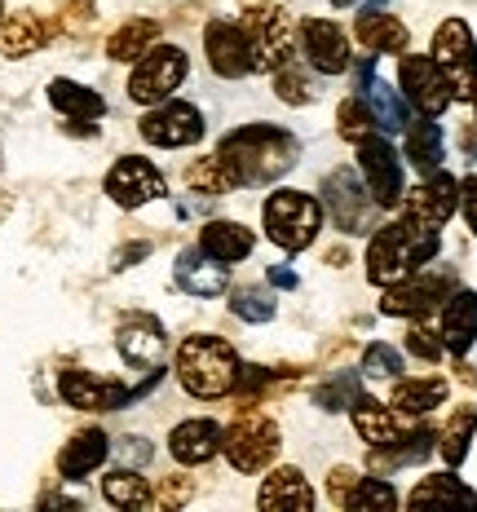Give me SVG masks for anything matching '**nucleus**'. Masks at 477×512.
Here are the masks:
<instances>
[{
	"instance_id": "1",
	"label": "nucleus",
	"mask_w": 477,
	"mask_h": 512,
	"mask_svg": "<svg viewBox=\"0 0 477 512\" xmlns=\"http://www.w3.org/2000/svg\"><path fill=\"white\" fill-rule=\"evenodd\" d=\"M301 155V142L274 124H248L221 142V168H226L230 186H270L279 181Z\"/></svg>"
},
{
	"instance_id": "2",
	"label": "nucleus",
	"mask_w": 477,
	"mask_h": 512,
	"mask_svg": "<svg viewBox=\"0 0 477 512\" xmlns=\"http://www.w3.org/2000/svg\"><path fill=\"white\" fill-rule=\"evenodd\" d=\"M177 380L190 398H226L239 380V358L221 336H190L177 349Z\"/></svg>"
},
{
	"instance_id": "3",
	"label": "nucleus",
	"mask_w": 477,
	"mask_h": 512,
	"mask_svg": "<svg viewBox=\"0 0 477 512\" xmlns=\"http://www.w3.org/2000/svg\"><path fill=\"white\" fill-rule=\"evenodd\" d=\"M261 221H265V234H270L279 248L288 252H301L318 239V226H323V204L305 190H274L261 208Z\"/></svg>"
},
{
	"instance_id": "4",
	"label": "nucleus",
	"mask_w": 477,
	"mask_h": 512,
	"mask_svg": "<svg viewBox=\"0 0 477 512\" xmlns=\"http://www.w3.org/2000/svg\"><path fill=\"white\" fill-rule=\"evenodd\" d=\"M221 451L239 473H261L265 464L279 455V424L265 411H243L226 433H221Z\"/></svg>"
},
{
	"instance_id": "5",
	"label": "nucleus",
	"mask_w": 477,
	"mask_h": 512,
	"mask_svg": "<svg viewBox=\"0 0 477 512\" xmlns=\"http://www.w3.org/2000/svg\"><path fill=\"white\" fill-rule=\"evenodd\" d=\"M182 80H186V53L177 45H151L137 58V67L129 76V98L142 106L168 102Z\"/></svg>"
},
{
	"instance_id": "6",
	"label": "nucleus",
	"mask_w": 477,
	"mask_h": 512,
	"mask_svg": "<svg viewBox=\"0 0 477 512\" xmlns=\"http://www.w3.org/2000/svg\"><path fill=\"white\" fill-rule=\"evenodd\" d=\"M433 62L442 67V76L451 80L455 98H473L477 89V45H473V31L460 18H447L433 36Z\"/></svg>"
},
{
	"instance_id": "7",
	"label": "nucleus",
	"mask_w": 477,
	"mask_h": 512,
	"mask_svg": "<svg viewBox=\"0 0 477 512\" xmlns=\"http://www.w3.org/2000/svg\"><path fill=\"white\" fill-rule=\"evenodd\" d=\"M358 168H363V186L367 195L376 199V208H398L402 204V159L394 155V146L385 137L367 133L358 142Z\"/></svg>"
},
{
	"instance_id": "8",
	"label": "nucleus",
	"mask_w": 477,
	"mask_h": 512,
	"mask_svg": "<svg viewBox=\"0 0 477 512\" xmlns=\"http://www.w3.org/2000/svg\"><path fill=\"white\" fill-rule=\"evenodd\" d=\"M142 137L151 146H164V151L195 146L199 137H204V115L190 102H155L151 111L142 115Z\"/></svg>"
},
{
	"instance_id": "9",
	"label": "nucleus",
	"mask_w": 477,
	"mask_h": 512,
	"mask_svg": "<svg viewBox=\"0 0 477 512\" xmlns=\"http://www.w3.org/2000/svg\"><path fill=\"white\" fill-rule=\"evenodd\" d=\"M398 80H402V93H407V102L416 106L420 115H442L455 102L451 80L442 76V67L433 58H424V53H411V58H402Z\"/></svg>"
},
{
	"instance_id": "10",
	"label": "nucleus",
	"mask_w": 477,
	"mask_h": 512,
	"mask_svg": "<svg viewBox=\"0 0 477 512\" xmlns=\"http://www.w3.org/2000/svg\"><path fill=\"white\" fill-rule=\"evenodd\" d=\"M323 199L327 208H332L336 226H341L345 234H367L371 230V217H376V199L367 195V186L358 181L354 173H327L323 181Z\"/></svg>"
},
{
	"instance_id": "11",
	"label": "nucleus",
	"mask_w": 477,
	"mask_h": 512,
	"mask_svg": "<svg viewBox=\"0 0 477 512\" xmlns=\"http://www.w3.org/2000/svg\"><path fill=\"white\" fill-rule=\"evenodd\" d=\"M248 45H252V71H270L296 58L292 27L279 9H252L248 14Z\"/></svg>"
},
{
	"instance_id": "12",
	"label": "nucleus",
	"mask_w": 477,
	"mask_h": 512,
	"mask_svg": "<svg viewBox=\"0 0 477 512\" xmlns=\"http://www.w3.org/2000/svg\"><path fill=\"white\" fill-rule=\"evenodd\" d=\"M106 195H111L120 208H142V204H151V199L168 195V186H164V177H159V168L151 159L124 155L120 164L106 173Z\"/></svg>"
},
{
	"instance_id": "13",
	"label": "nucleus",
	"mask_w": 477,
	"mask_h": 512,
	"mask_svg": "<svg viewBox=\"0 0 477 512\" xmlns=\"http://www.w3.org/2000/svg\"><path fill=\"white\" fill-rule=\"evenodd\" d=\"M416 274L411 265V252H407V239H402V226H376L367 243V279L376 287H389V283H402Z\"/></svg>"
},
{
	"instance_id": "14",
	"label": "nucleus",
	"mask_w": 477,
	"mask_h": 512,
	"mask_svg": "<svg viewBox=\"0 0 477 512\" xmlns=\"http://www.w3.org/2000/svg\"><path fill=\"white\" fill-rule=\"evenodd\" d=\"M204 45H208L212 71H217L221 80H239L252 71V45H248V31L243 27L217 18V23H208V31H204Z\"/></svg>"
},
{
	"instance_id": "15",
	"label": "nucleus",
	"mask_w": 477,
	"mask_h": 512,
	"mask_svg": "<svg viewBox=\"0 0 477 512\" xmlns=\"http://www.w3.org/2000/svg\"><path fill=\"white\" fill-rule=\"evenodd\" d=\"M58 393L67 398V407H76V411H120V407H129V389L115 384V380L93 376V371H62Z\"/></svg>"
},
{
	"instance_id": "16",
	"label": "nucleus",
	"mask_w": 477,
	"mask_h": 512,
	"mask_svg": "<svg viewBox=\"0 0 477 512\" xmlns=\"http://www.w3.org/2000/svg\"><path fill=\"white\" fill-rule=\"evenodd\" d=\"M301 49H305V62L318 71V76H341L349 67V40L345 31L327 18H305L301 27Z\"/></svg>"
},
{
	"instance_id": "17",
	"label": "nucleus",
	"mask_w": 477,
	"mask_h": 512,
	"mask_svg": "<svg viewBox=\"0 0 477 512\" xmlns=\"http://www.w3.org/2000/svg\"><path fill=\"white\" fill-rule=\"evenodd\" d=\"M455 208H460V181L447 177V173L438 168V173H429V181H424V186L411 190L407 212H402V217L424 221V226H447V221L455 217Z\"/></svg>"
},
{
	"instance_id": "18",
	"label": "nucleus",
	"mask_w": 477,
	"mask_h": 512,
	"mask_svg": "<svg viewBox=\"0 0 477 512\" xmlns=\"http://www.w3.org/2000/svg\"><path fill=\"white\" fill-rule=\"evenodd\" d=\"M115 345H120L124 362H133V367H159L168 340H164V327H159L151 314H133V318H124L120 323Z\"/></svg>"
},
{
	"instance_id": "19",
	"label": "nucleus",
	"mask_w": 477,
	"mask_h": 512,
	"mask_svg": "<svg viewBox=\"0 0 477 512\" xmlns=\"http://www.w3.org/2000/svg\"><path fill=\"white\" fill-rule=\"evenodd\" d=\"M438 301H447V283L442 279H402V283H389L385 287V301H380V309H385L389 318H424L438 309Z\"/></svg>"
},
{
	"instance_id": "20",
	"label": "nucleus",
	"mask_w": 477,
	"mask_h": 512,
	"mask_svg": "<svg viewBox=\"0 0 477 512\" xmlns=\"http://www.w3.org/2000/svg\"><path fill=\"white\" fill-rule=\"evenodd\" d=\"M177 283H182L190 296H221L230 274H226V265H221L217 256H208L204 248H186L177 256Z\"/></svg>"
},
{
	"instance_id": "21",
	"label": "nucleus",
	"mask_w": 477,
	"mask_h": 512,
	"mask_svg": "<svg viewBox=\"0 0 477 512\" xmlns=\"http://www.w3.org/2000/svg\"><path fill=\"white\" fill-rule=\"evenodd\" d=\"M477 340V292H455L442 309V349L464 358Z\"/></svg>"
},
{
	"instance_id": "22",
	"label": "nucleus",
	"mask_w": 477,
	"mask_h": 512,
	"mask_svg": "<svg viewBox=\"0 0 477 512\" xmlns=\"http://www.w3.org/2000/svg\"><path fill=\"white\" fill-rule=\"evenodd\" d=\"M168 451L177 464H208L221 451V429L212 420H186L168 437Z\"/></svg>"
},
{
	"instance_id": "23",
	"label": "nucleus",
	"mask_w": 477,
	"mask_h": 512,
	"mask_svg": "<svg viewBox=\"0 0 477 512\" xmlns=\"http://www.w3.org/2000/svg\"><path fill=\"white\" fill-rule=\"evenodd\" d=\"M261 508H279V512H310L314 504V490L305 482L296 468H279V473L265 477L261 495H257Z\"/></svg>"
},
{
	"instance_id": "24",
	"label": "nucleus",
	"mask_w": 477,
	"mask_h": 512,
	"mask_svg": "<svg viewBox=\"0 0 477 512\" xmlns=\"http://www.w3.org/2000/svg\"><path fill=\"white\" fill-rule=\"evenodd\" d=\"M106 451H111V442H106V433L98 429H84L67 442V451L58 455V473L67 477V482H80V477H89L93 468L106 460Z\"/></svg>"
},
{
	"instance_id": "25",
	"label": "nucleus",
	"mask_w": 477,
	"mask_h": 512,
	"mask_svg": "<svg viewBox=\"0 0 477 512\" xmlns=\"http://www.w3.org/2000/svg\"><path fill=\"white\" fill-rule=\"evenodd\" d=\"M349 411H354V424H358V433H363V442H371L376 451H385V446H398L402 442L398 411L380 407V402H371V398H358Z\"/></svg>"
},
{
	"instance_id": "26",
	"label": "nucleus",
	"mask_w": 477,
	"mask_h": 512,
	"mask_svg": "<svg viewBox=\"0 0 477 512\" xmlns=\"http://www.w3.org/2000/svg\"><path fill=\"white\" fill-rule=\"evenodd\" d=\"M358 40H363L371 53H402L407 49V27H402L394 14H385L380 5H367L363 18H358Z\"/></svg>"
},
{
	"instance_id": "27",
	"label": "nucleus",
	"mask_w": 477,
	"mask_h": 512,
	"mask_svg": "<svg viewBox=\"0 0 477 512\" xmlns=\"http://www.w3.org/2000/svg\"><path fill=\"white\" fill-rule=\"evenodd\" d=\"M199 248L217 256L221 265H235L252 252V230H243L239 221H208L204 234H199Z\"/></svg>"
},
{
	"instance_id": "28",
	"label": "nucleus",
	"mask_w": 477,
	"mask_h": 512,
	"mask_svg": "<svg viewBox=\"0 0 477 512\" xmlns=\"http://www.w3.org/2000/svg\"><path fill=\"white\" fill-rule=\"evenodd\" d=\"M442 155H447V151H442V128L433 124V115H424L420 124H407V159L420 168L424 177L438 173Z\"/></svg>"
},
{
	"instance_id": "29",
	"label": "nucleus",
	"mask_w": 477,
	"mask_h": 512,
	"mask_svg": "<svg viewBox=\"0 0 477 512\" xmlns=\"http://www.w3.org/2000/svg\"><path fill=\"white\" fill-rule=\"evenodd\" d=\"M363 98H367V106H371V120H376L380 128H385V133H402V128L411 124L407 102H402L398 93L385 84V80H376V76H371V80L363 84Z\"/></svg>"
},
{
	"instance_id": "30",
	"label": "nucleus",
	"mask_w": 477,
	"mask_h": 512,
	"mask_svg": "<svg viewBox=\"0 0 477 512\" xmlns=\"http://www.w3.org/2000/svg\"><path fill=\"white\" fill-rule=\"evenodd\" d=\"M49 102L58 106L62 115H71L76 124L98 120V115L106 111V102L98 98V93L84 89V84H71V80H53V84H49Z\"/></svg>"
},
{
	"instance_id": "31",
	"label": "nucleus",
	"mask_w": 477,
	"mask_h": 512,
	"mask_svg": "<svg viewBox=\"0 0 477 512\" xmlns=\"http://www.w3.org/2000/svg\"><path fill=\"white\" fill-rule=\"evenodd\" d=\"M40 45H45V27L31 14L0 18V53H5V58H27V53H36Z\"/></svg>"
},
{
	"instance_id": "32",
	"label": "nucleus",
	"mask_w": 477,
	"mask_h": 512,
	"mask_svg": "<svg viewBox=\"0 0 477 512\" xmlns=\"http://www.w3.org/2000/svg\"><path fill=\"white\" fill-rule=\"evenodd\" d=\"M102 495H106V504H115V508H146L155 499L146 477H137V468H115V473H106Z\"/></svg>"
},
{
	"instance_id": "33",
	"label": "nucleus",
	"mask_w": 477,
	"mask_h": 512,
	"mask_svg": "<svg viewBox=\"0 0 477 512\" xmlns=\"http://www.w3.org/2000/svg\"><path fill=\"white\" fill-rule=\"evenodd\" d=\"M447 402V384L442 380H398L394 389V411L398 415H424Z\"/></svg>"
},
{
	"instance_id": "34",
	"label": "nucleus",
	"mask_w": 477,
	"mask_h": 512,
	"mask_svg": "<svg viewBox=\"0 0 477 512\" xmlns=\"http://www.w3.org/2000/svg\"><path fill=\"white\" fill-rule=\"evenodd\" d=\"M155 36H159V27L151 23V18H133V23H124V27L111 36L106 53H111L115 62H137L146 49L155 45Z\"/></svg>"
},
{
	"instance_id": "35",
	"label": "nucleus",
	"mask_w": 477,
	"mask_h": 512,
	"mask_svg": "<svg viewBox=\"0 0 477 512\" xmlns=\"http://www.w3.org/2000/svg\"><path fill=\"white\" fill-rule=\"evenodd\" d=\"M411 504L424 508V504H477V495L469 486H460V477H447V473H438V477H424V482L411 490Z\"/></svg>"
},
{
	"instance_id": "36",
	"label": "nucleus",
	"mask_w": 477,
	"mask_h": 512,
	"mask_svg": "<svg viewBox=\"0 0 477 512\" xmlns=\"http://www.w3.org/2000/svg\"><path fill=\"white\" fill-rule=\"evenodd\" d=\"M394 504H398V495H394V486H389L385 477H358V486L349 490L345 508L367 512V508H394Z\"/></svg>"
},
{
	"instance_id": "37",
	"label": "nucleus",
	"mask_w": 477,
	"mask_h": 512,
	"mask_svg": "<svg viewBox=\"0 0 477 512\" xmlns=\"http://www.w3.org/2000/svg\"><path fill=\"white\" fill-rule=\"evenodd\" d=\"M336 120H341V137H345V142H354V146L363 142L367 133H376V120H371L367 98H349V102H341Z\"/></svg>"
},
{
	"instance_id": "38",
	"label": "nucleus",
	"mask_w": 477,
	"mask_h": 512,
	"mask_svg": "<svg viewBox=\"0 0 477 512\" xmlns=\"http://www.w3.org/2000/svg\"><path fill=\"white\" fill-rule=\"evenodd\" d=\"M230 309H235L243 323H270L274 318V301H270V292H261V287H239V292L230 296Z\"/></svg>"
},
{
	"instance_id": "39",
	"label": "nucleus",
	"mask_w": 477,
	"mask_h": 512,
	"mask_svg": "<svg viewBox=\"0 0 477 512\" xmlns=\"http://www.w3.org/2000/svg\"><path fill=\"white\" fill-rule=\"evenodd\" d=\"M358 398H363V389H358V376H336V380H327L323 389H314V402L323 411H345V407H354Z\"/></svg>"
},
{
	"instance_id": "40",
	"label": "nucleus",
	"mask_w": 477,
	"mask_h": 512,
	"mask_svg": "<svg viewBox=\"0 0 477 512\" xmlns=\"http://www.w3.org/2000/svg\"><path fill=\"white\" fill-rule=\"evenodd\" d=\"M473 429H477V411H460V420L451 424V433H447V442H442V455H447V464L451 468H460L464 464V455H469V442H473Z\"/></svg>"
},
{
	"instance_id": "41",
	"label": "nucleus",
	"mask_w": 477,
	"mask_h": 512,
	"mask_svg": "<svg viewBox=\"0 0 477 512\" xmlns=\"http://www.w3.org/2000/svg\"><path fill=\"white\" fill-rule=\"evenodd\" d=\"M186 181H190V190H199V195H221V190H230V177H226V168H221L217 155L199 159V164L186 173Z\"/></svg>"
},
{
	"instance_id": "42",
	"label": "nucleus",
	"mask_w": 477,
	"mask_h": 512,
	"mask_svg": "<svg viewBox=\"0 0 477 512\" xmlns=\"http://www.w3.org/2000/svg\"><path fill=\"white\" fill-rule=\"evenodd\" d=\"M274 84H279V98L288 106H301L310 102V80L301 76V62H283V67H274Z\"/></svg>"
},
{
	"instance_id": "43",
	"label": "nucleus",
	"mask_w": 477,
	"mask_h": 512,
	"mask_svg": "<svg viewBox=\"0 0 477 512\" xmlns=\"http://www.w3.org/2000/svg\"><path fill=\"white\" fill-rule=\"evenodd\" d=\"M398 371H402L398 349H389V345H367V354H363V376H371V380H394Z\"/></svg>"
},
{
	"instance_id": "44",
	"label": "nucleus",
	"mask_w": 477,
	"mask_h": 512,
	"mask_svg": "<svg viewBox=\"0 0 477 512\" xmlns=\"http://www.w3.org/2000/svg\"><path fill=\"white\" fill-rule=\"evenodd\" d=\"M407 349L416 358H424V362H438L442 358V336H433L424 323H411V332H407Z\"/></svg>"
},
{
	"instance_id": "45",
	"label": "nucleus",
	"mask_w": 477,
	"mask_h": 512,
	"mask_svg": "<svg viewBox=\"0 0 477 512\" xmlns=\"http://www.w3.org/2000/svg\"><path fill=\"white\" fill-rule=\"evenodd\" d=\"M115 451H120V460L129 464V468H142V464H151V442H146V437H120V442H115Z\"/></svg>"
},
{
	"instance_id": "46",
	"label": "nucleus",
	"mask_w": 477,
	"mask_h": 512,
	"mask_svg": "<svg viewBox=\"0 0 477 512\" xmlns=\"http://www.w3.org/2000/svg\"><path fill=\"white\" fill-rule=\"evenodd\" d=\"M358 486V477H354V468H336L332 473V482H327V495L336 499V504H349V490Z\"/></svg>"
},
{
	"instance_id": "47",
	"label": "nucleus",
	"mask_w": 477,
	"mask_h": 512,
	"mask_svg": "<svg viewBox=\"0 0 477 512\" xmlns=\"http://www.w3.org/2000/svg\"><path fill=\"white\" fill-rule=\"evenodd\" d=\"M460 204H464V217H469V230L477 234V177L460 181Z\"/></svg>"
},
{
	"instance_id": "48",
	"label": "nucleus",
	"mask_w": 477,
	"mask_h": 512,
	"mask_svg": "<svg viewBox=\"0 0 477 512\" xmlns=\"http://www.w3.org/2000/svg\"><path fill=\"white\" fill-rule=\"evenodd\" d=\"M182 499H190V482H173V486H164V490H159V504H164V508L182 504Z\"/></svg>"
},
{
	"instance_id": "49",
	"label": "nucleus",
	"mask_w": 477,
	"mask_h": 512,
	"mask_svg": "<svg viewBox=\"0 0 477 512\" xmlns=\"http://www.w3.org/2000/svg\"><path fill=\"white\" fill-rule=\"evenodd\" d=\"M270 283L274 287H296V274L288 270V265H270Z\"/></svg>"
},
{
	"instance_id": "50",
	"label": "nucleus",
	"mask_w": 477,
	"mask_h": 512,
	"mask_svg": "<svg viewBox=\"0 0 477 512\" xmlns=\"http://www.w3.org/2000/svg\"><path fill=\"white\" fill-rule=\"evenodd\" d=\"M332 5H336V9H349V5H354V0H332Z\"/></svg>"
},
{
	"instance_id": "51",
	"label": "nucleus",
	"mask_w": 477,
	"mask_h": 512,
	"mask_svg": "<svg viewBox=\"0 0 477 512\" xmlns=\"http://www.w3.org/2000/svg\"><path fill=\"white\" fill-rule=\"evenodd\" d=\"M473 106H477V89H473Z\"/></svg>"
}]
</instances>
